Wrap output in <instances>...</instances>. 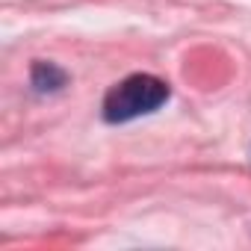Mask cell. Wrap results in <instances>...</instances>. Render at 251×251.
Wrapping results in <instances>:
<instances>
[{"label": "cell", "instance_id": "1", "mask_svg": "<svg viewBox=\"0 0 251 251\" xmlns=\"http://www.w3.org/2000/svg\"><path fill=\"white\" fill-rule=\"evenodd\" d=\"M169 100V86L160 77L151 74H133L127 80H121L118 86H112L103 98V118L112 124L130 121L139 115H148L154 109H160Z\"/></svg>", "mask_w": 251, "mask_h": 251}, {"label": "cell", "instance_id": "2", "mask_svg": "<svg viewBox=\"0 0 251 251\" xmlns=\"http://www.w3.org/2000/svg\"><path fill=\"white\" fill-rule=\"evenodd\" d=\"M65 80H68L65 71L56 68L53 62H36L33 65V86L39 92H56V89L65 86Z\"/></svg>", "mask_w": 251, "mask_h": 251}]
</instances>
